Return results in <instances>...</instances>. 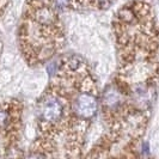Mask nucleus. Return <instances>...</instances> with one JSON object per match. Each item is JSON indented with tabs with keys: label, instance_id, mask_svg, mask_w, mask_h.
<instances>
[{
	"label": "nucleus",
	"instance_id": "1",
	"mask_svg": "<svg viewBox=\"0 0 159 159\" xmlns=\"http://www.w3.org/2000/svg\"><path fill=\"white\" fill-rule=\"evenodd\" d=\"M40 117L46 123H57L64 117V104L55 95L44 96L40 104Z\"/></svg>",
	"mask_w": 159,
	"mask_h": 159
},
{
	"label": "nucleus",
	"instance_id": "2",
	"mask_svg": "<svg viewBox=\"0 0 159 159\" xmlns=\"http://www.w3.org/2000/svg\"><path fill=\"white\" fill-rule=\"evenodd\" d=\"M73 111L81 119H90L97 111V101L91 93H79L73 101Z\"/></svg>",
	"mask_w": 159,
	"mask_h": 159
},
{
	"label": "nucleus",
	"instance_id": "3",
	"mask_svg": "<svg viewBox=\"0 0 159 159\" xmlns=\"http://www.w3.org/2000/svg\"><path fill=\"white\" fill-rule=\"evenodd\" d=\"M34 18L42 26H52L56 22L54 10L48 7H39L34 12Z\"/></svg>",
	"mask_w": 159,
	"mask_h": 159
},
{
	"label": "nucleus",
	"instance_id": "4",
	"mask_svg": "<svg viewBox=\"0 0 159 159\" xmlns=\"http://www.w3.org/2000/svg\"><path fill=\"white\" fill-rule=\"evenodd\" d=\"M121 99H122V96L116 88H108L105 90L103 96V103L107 109L115 110L116 108H119L121 105Z\"/></svg>",
	"mask_w": 159,
	"mask_h": 159
},
{
	"label": "nucleus",
	"instance_id": "5",
	"mask_svg": "<svg viewBox=\"0 0 159 159\" xmlns=\"http://www.w3.org/2000/svg\"><path fill=\"white\" fill-rule=\"evenodd\" d=\"M120 16V19L121 20H123V22H130V20H133V18H134V12H133V10H130V8H123V10H121L119 13Z\"/></svg>",
	"mask_w": 159,
	"mask_h": 159
},
{
	"label": "nucleus",
	"instance_id": "6",
	"mask_svg": "<svg viewBox=\"0 0 159 159\" xmlns=\"http://www.w3.org/2000/svg\"><path fill=\"white\" fill-rule=\"evenodd\" d=\"M73 2V0H52L53 6L57 10H65V8L70 7Z\"/></svg>",
	"mask_w": 159,
	"mask_h": 159
},
{
	"label": "nucleus",
	"instance_id": "7",
	"mask_svg": "<svg viewBox=\"0 0 159 159\" xmlns=\"http://www.w3.org/2000/svg\"><path fill=\"white\" fill-rule=\"evenodd\" d=\"M10 121V114L5 109H0V126H6Z\"/></svg>",
	"mask_w": 159,
	"mask_h": 159
},
{
	"label": "nucleus",
	"instance_id": "8",
	"mask_svg": "<svg viewBox=\"0 0 159 159\" xmlns=\"http://www.w3.org/2000/svg\"><path fill=\"white\" fill-rule=\"evenodd\" d=\"M112 0H96V2H97V5L99 6V7H108L110 4H111Z\"/></svg>",
	"mask_w": 159,
	"mask_h": 159
},
{
	"label": "nucleus",
	"instance_id": "9",
	"mask_svg": "<svg viewBox=\"0 0 159 159\" xmlns=\"http://www.w3.org/2000/svg\"><path fill=\"white\" fill-rule=\"evenodd\" d=\"M26 159H46L42 154H37V153H34V154H30Z\"/></svg>",
	"mask_w": 159,
	"mask_h": 159
}]
</instances>
